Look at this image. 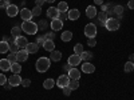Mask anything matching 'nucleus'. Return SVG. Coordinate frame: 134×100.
I'll return each instance as SVG.
<instances>
[{"label": "nucleus", "instance_id": "obj_43", "mask_svg": "<svg viewBox=\"0 0 134 100\" xmlns=\"http://www.w3.org/2000/svg\"><path fill=\"white\" fill-rule=\"evenodd\" d=\"M8 82V79L4 76V73H0V85H4Z\"/></svg>", "mask_w": 134, "mask_h": 100}, {"label": "nucleus", "instance_id": "obj_46", "mask_svg": "<svg viewBox=\"0 0 134 100\" xmlns=\"http://www.w3.org/2000/svg\"><path fill=\"white\" fill-rule=\"evenodd\" d=\"M127 7L130 9H134V0H129V3H127Z\"/></svg>", "mask_w": 134, "mask_h": 100}, {"label": "nucleus", "instance_id": "obj_48", "mask_svg": "<svg viewBox=\"0 0 134 100\" xmlns=\"http://www.w3.org/2000/svg\"><path fill=\"white\" fill-rule=\"evenodd\" d=\"M63 68H64V71H67V72H69V71H70V70L72 68V67H71V65H70L69 63H67V65H64V67H63Z\"/></svg>", "mask_w": 134, "mask_h": 100}, {"label": "nucleus", "instance_id": "obj_12", "mask_svg": "<svg viewBox=\"0 0 134 100\" xmlns=\"http://www.w3.org/2000/svg\"><path fill=\"white\" fill-rule=\"evenodd\" d=\"M69 77L72 80H79V77H81V72L79 70L76 68V67H72V68L69 71Z\"/></svg>", "mask_w": 134, "mask_h": 100}, {"label": "nucleus", "instance_id": "obj_2", "mask_svg": "<svg viewBox=\"0 0 134 100\" xmlns=\"http://www.w3.org/2000/svg\"><path fill=\"white\" fill-rule=\"evenodd\" d=\"M50 65H51V60L48 58H39L36 60V64H35V68L38 72L43 73V72H46L48 68H50Z\"/></svg>", "mask_w": 134, "mask_h": 100}, {"label": "nucleus", "instance_id": "obj_21", "mask_svg": "<svg viewBox=\"0 0 134 100\" xmlns=\"http://www.w3.org/2000/svg\"><path fill=\"white\" fill-rule=\"evenodd\" d=\"M60 59H62V52L60 51H52L51 52V56H50V60L51 61H60Z\"/></svg>", "mask_w": 134, "mask_h": 100}, {"label": "nucleus", "instance_id": "obj_9", "mask_svg": "<svg viewBox=\"0 0 134 100\" xmlns=\"http://www.w3.org/2000/svg\"><path fill=\"white\" fill-rule=\"evenodd\" d=\"M69 83H70L69 75H60L59 79H58V82H57V85L60 87V88H63V87H66V85H69Z\"/></svg>", "mask_w": 134, "mask_h": 100}, {"label": "nucleus", "instance_id": "obj_35", "mask_svg": "<svg viewBox=\"0 0 134 100\" xmlns=\"http://www.w3.org/2000/svg\"><path fill=\"white\" fill-rule=\"evenodd\" d=\"M44 38H46V40H54L55 39V32L54 31L46 32V33H44Z\"/></svg>", "mask_w": 134, "mask_h": 100}, {"label": "nucleus", "instance_id": "obj_4", "mask_svg": "<svg viewBox=\"0 0 134 100\" xmlns=\"http://www.w3.org/2000/svg\"><path fill=\"white\" fill-rule=\"evenodd\" d=\"M85 35L88 38H95L97 35V26L94 23H88L86 27H85Z\"/></svg>", "mask_w": 134, "mask_h": 100}, {"label": "nucleus", "instance_id": "obj_47", "mask_svg": "<svg viewBox=\"0 0 134 100\" xmlns=\"http://www.w3.org/2000/svg\"><path fill=\"white\" fill-rule=\"evenodd\" d=\"M35 3H36V5L42 7V5H43V3H46V2H44V0H35Z\"/></svg>", "mask_w": 134, "mask_h": 100}, {"label": "nucleus", "instance_id": "obj_41", "mask_svg": "<svg viewBox=\"0 0 134 100\" xmlns=\"http://www.w3.org/2000/svg\"><path fill=\"white\" fill-rule=\"evenodd\" d=\"M58 19H60L62 21L67 20V19H69V12H59V17Z\"/></svg>", "mask_w": 134, "mask_h": 100}, {"label": "nucleus", "instance_id": "obj_18", "mask_svg": "<svg viewBox=\"0 0 134 100\" xmlns=\"http://www.w3.org/2000/svg\"><path fill=\"white\" fill-rule=\"evenodd\" d=\"M26 49H27L28 53H36L38 49H39V46H38L36 43H28L27 47H26Z\"/></svg>", "mask_w": 134, "mask_h": 100}, {"label": "nucleus", "instance_id": "obj_36", "mask_svg": "<svg viewBox=\"0 0 134 100\" xmlns=\"http://www.w3.org/2000/svg\"><path fill=\"white\" fill-rule=\"evenodd\" d=\"M11 63H16L18 61V59H16V53H12V52H9L8 53V58H7Z\"/></svg>", "mask_w": 134, "mask_h": 100}, {"label": "nucleus", "instance_id": "obj_8", "mask_svg": "<svg viewBox=\"0 0 134 100\" xmlns=\"http://www.w3.org/2000/svg\"><path fill=\"white\" fill-rule=\"evenodd\" d=\"M28 52H27V49L24 48V49H21V51H18L16 52V59H18V63H21V61H27V59H28Z\"/></svg>", "mask_w": 134, "mask_h": 100}, {"label": "nucleus", "instance_id": "obj_19", "mask_svg": "<svg viewBox=\"0 0 134 100\" xmlns=\"http://www.w3.org/2000/svg\"><path fill=\"white\" fill-rule=\"evenodd\" d=\"M81 16L79 9H70L69 11V20H78Z\"/></svg>", "mask_w": 134, "mask_h": 100}, {"label": "nucleus", "instance_id": "obj_37", "mask_svg": "<svg viewBox=\"0 0 134 100\" xmlns=\"http://www.w3.org/2000/svg\"><path fill=\"white\" fill-rule=\"evenodd\" d=\"M87 44H88V47H95V46H97V40H95V38H88Z\"/></svg>", "mask_w": 134, "mask_h": 100}, {"label": "nucleus", "instance_id": "obj_27", "mask_svg": "<svg viewBox=\"0 0 134 100\" xmlns=\"http://www.w3.org/2000/svg\"><path fill=\"white\" fill-rule=\"evenodd\" d=\"M11 71H12L14 73H20V71H21V65H20V63H12L11 64Z\"/></svg>", "mask_w": 134, "mask_h": 100}, {"label": "nucleus", "instance_id": "obj_49", "mask_svg": "<svg viewBox=\"0 0 134 100\" xmlns=\"http://www.w3.org/2000/svg\"><path fill=\"white\" fill-rule=\"evenodd\" d=\"M94 3L98 4V5H102L103 4V0H94Z\"/></svg>", "mask_w": 134, "mask_h": 100}, {"label": "nucleus", "instance_id": "obj_3", "mask_svg": "<svg viewBox=\"0 0 134 100\" xmlns=\"http://www.w3.org/2000/svg\"><path fill=\"white\" fill-rule=\"evenodd\" d=\"M106 29L109 31H117L119 28V20L118 19H114V17H109L106 20Z\"/></svg>", "mask_w": 134, "mask_h": 100}, {"label": "nucleus", "instance_id": "obj_24", "mask_svg": "<svg viewBox=\"0 0 134 100\" xmlns=\"http://www.w3.org/2000/svg\"><path fill=\"white\" fill-rule=\"evenodd\" d=\"M55 85V80L54 79H46L43 82V87L46 88V90H51V88H54Z\"/></svg>", "mask_w": 134, "mask_h": 100}, {"label": "nucleus", "instance_id": "obj_44", "mask_svg": "<svg viewBox=\"0 0 134 100\" xmlns=\"http://www.w3.org/2000/svg\"><path fill=\"white\" fill-rule=\"evenodd\" d=\"M21 85L23 87H30L31 85V80L30 79H23L21 80Z\"/></svg>", "mask_w": 134, "mask_h": 100}, {"label": "nucleus", "instance_id": "obj_52", "mask_svg": "<svg viewBox=\"0 0 134 100\" xmlns=\"http://www.w3.org/2000/svg\"><path fill=\"white\" fill-rule=\"evenodd\" d=\"M44 2H47V3H54L55 0H44Z\"/></svg>", "mask_w": 134, "mask_h": 100}, {"label": "nucleus", "instance_id": "obj_45", "mask_svg": "<svg viewBox=\"0 0 134 100\" xmlns=\"http://www.w3.org/2000/svg\"><path fill=\"white\" fill-rule=\"evenodd\" d=\"M109 5H110V4H102V5H100V9H102L103 12H106V11L109 9Z\"/></svg>", "mask_w": 134, "mask_h": 100}, {"label": "nucleus", "instance_id": "obj_33", "mask_svg": "<svg viewBox=\"0 0 134 100\" xmlns=\"http://www.w3.org/2000/svg\"><path fill=\"white\" fill-rule=\"evenodd\" d=\"M69 87L71 88V90H78V87H79V83H78V80H72L70 79V83H69Z\"/></svg>", "mask_w": 134, "mask_h": 100}, {"label": "nucleus", "instance_id": "obj_23", "mask_svg": "<svg viewBox=\"0 0 134 100\" xmlns=\"http://www.w3.org/2000/svg\"><path fill=\"white\" fill-rule=\"evenodd\" d=\"M9 52V44L7 41H0V53H8Z\"/></svg>", "mask_w": 134, "mask_h": 100}, {"label": "nucleus", "instance_id": "obj_38", "mask_svg": "<svg viewBox=\"0 0 134 100\" xmlns=\"http://www.w3.org/2000/svg\"><path fill=\"white\" fill-rule=\"evenodd\" d=\"M38 27H39V29H46V28L48 27V23H47L46 20H42L40 23L38 24Z\"/></svg>", "mask_w": 134, "mask_h": 100}, {"label": "nucleus", "instance_id": "obj_51", "mask_svg": "<svg viewBox=\"0 0 134 100\" xmlns=\"http://www.w3.org/2000/svg\"><path fill=\"white\" fill-rule=\"evenodd\" d=\"M129 60H130V61H134V53H131L130 56H129Z\"/></svg>", "mask_w": 134, "mask_h": 100}, {"label": "nucleus", "instance_id": "obj_1", "mask_svg": "<svg viewBox=\"0 0 134 100\" xmlns=\"http://www.w3.org/2000/svg\"><path fill=\"white\" fill-rule=\"evenodd\" d=\"M21 29H23L26 33H28V35H35V33L39 31V27L36 23H34V21L28 20V21H23L21 23Z\"/></svg>", "mask_w": 134, "mask_h": 100}, {"label": "nucleus", "instance_id": "obj_30", "mask_svg": "<svg viewBox=\"0 0 134 100\" xmlns=\"http://www.w3.org/2000/svg\"><path fill=\"white\" fill-rule=\"evenodd\" d=\"M91 58H93V53L86 52V51H83V52H82V55H81L82 61H83V60H85V61H88V59H91Z\"/></svg>", "mask_w": 134, "mask_h": 100}, {"label": "nucleus", "instance_id": "obj_11", "mask_svg": "<svg viewBox=\"0 0 134 100\" xmlns=\"http://www.w3.org/2000/svg\"><path fill=\"white\" fill-rule=\"evenodd\" d=\"M47 17H50V19H58L59 17V11H58V8L57 7H50L48 9H47Z\"/></svg>", "mask_w": 134, "mask_h": 100}, {"label": "nucleus", "instance_id": "obj_20", "mask_svg": "<svg viewBox=\"0 0 134 100\" xmlns=\"http://www.w3.org/2000/svg\"><path fill=\"white\" fill-rule=\"evenodd\" d=\"M43 48L46 49V51H48V52H52L55 49L54 40H46V41H44V44H43Z\"/></svg>", "mask_w": 134, "mask_h": 100}, {"label": "nucleus", "instance_id": "obj_7", "mask_svg": "<svg viewBox=\"0 0 134 100\" xmlns=\"http://www.w3.org/2000/svg\"><path fill=\"white\" fill-rule=\"evenodd\" d=\"M51 29L54 31V32H58V31H60L62 28H63V21L60 20V19H54L52 21H51Z\"/></svg>", "mask_w": 134, "mask_h": 100}, {"label": "nucleus", "instance_id": "obj_10", "mask_svg": "<svg viewBox=\"0 0 134 100\" xmlns=\"http://www.w3.org/2000/svg\"><path fill=\"white\" fill-rule=\"evenodd\" d=\"M5 9H7V15H8L9 17H15V16L19 14V8H18V5H15V4H9Z\"/></svg>", "mask_w": 134, "mask_h": 100}, {"label": "nucleus", "instance_id": "obj_17", "mask_svg": "<svg viewBox=\"0 0 134 100\" xmlns=\"http://www.w3.org/2000/svg\"><path fill=\"white\" fill-rule=\"evenodd\" d=\"M11 64L12 63H11L8 59H2L0 60V70H2L3 72L4 71H9L11 70Z\"/></svg>", "mask_w": 134, "mask_h": 100}, {"label": "nucleus", "instance_id": "obj_34", "mask_svg": "<svg viewBox=\"0 0 134 100\" xmlns=\"http://www.w3.org/2000/svg\"><path fill=\"white\" fill-rule=\"evenodd\" d=\"M113 12H114L115 15L121 16V15H122V12H124V7H122V5H115V7H114V9H113Z\"/></svg>", "mask_w": 134, "mask_h": 100}, {"label": "nucleus", "instance_id": "obj_28", "mask_svg": "<svg viewBox=\"0 0 134 100\" xmlns=\"http://www.w3.org/2000/svg\"><path fill=\"white\" fill-rule=\"evenodd\" d=\"M58 11L59 12H67V8H69V5H67V3L66 2H60L59 4H58Z\"/></svg>", "mask_w": 134, "mask_h": 100}, {"label": "nucleus", "instance_id": "obj_16", "mask_svg": "<svg viewBox=\"0 0 134 100\" xmlns=\"http://www.w3.org/2000/svg\"><path fill=\"white\" fill-rule=\"evenodd\" d=\"M94 71H95V67H94L91 63L86 61V63H83V64H82V72H86V73H93Z\"/></svg>", "mask_w": 134, "mask_h": 100}, {"label": "nucleus", "instance_id": "obj_14", "mask_svg": "<svg viewBox=\"0 0 134 100\" xmlns=\"http://www.w3.org/2000/svg\"><path fill=\"white\" fill-rule=\"evenodd\" d=\"M98 15V12H97V8L94 7V5H88L87 8H86V16L88 17V19H93V17H95Z\"/></svg>", "mask_w": 134, "mask_h": 100}, {"label": "nucleus", "instance_id": "obj_32", "mask_svg": "<svg viewBox=\"0 0 134 100\" xmlns=\"http://www.w3.org/2000/svg\"><path fill=\"white\" fill-rule=\"evenodd\" d=\"M134 70V63L133 61H126L125 64V72H133Z\"/></svg>", "mask_w": 134, "mask_h": 100}, {"label": "nucleus", "instance_id": "obj_25", "mask_svg": "<svg viewBox=\"0 0 134 100\" xmlns=\"http://www.w3.org/2000/svg\"><path fill=\"white\" fill-rule=\"evenodd\" d=\"M60 39H62L63 41H70V40L72 39V32H71V31H64V32L62 33Z\"/></svg>", "mask_w": 134, "mask_h": 100}, {"label": "nucleus", "instance_id": "obj_29", "mask_svg": "<svg viewBox=\"0 0 134 100\" xmlns=\"http://www.w3.org/2000/svg\"><path fill=\"white\" fill-rule=\"evenodd\" d=\"M82 52H83V46H82L81 43H78L76 46L74 47V53H75V55H79V56H81Z\"/></svg>", "mask_w": 134, "mask_h": 100}, {"label": "nucleus", "instance_id": "obj_6", "mask_svg": "<svg viewBox=\"0 0 134 100\" xmlns=\"http://www.w3.org/2000/svg\"><path fill=\"white\" fill-rule=\"evenodd\" d=\"M21 77L19 76V73H14L12 76H9L8 77V83L12 85V87H16V85H19V84H21Z\"/></svg>", "mask_w": 134, "mask_h": 100}, {"label": "nucleus", "instance_id": "obj_31", "mask_svg": "<svg viewBox=\"0 0 134 100\" xmlns=\"http://www.w3.org/2000/svg\"><path fill=\"white\" fill-rule=\"evenodd\" d=\"M32 16H40L42 15V7L39 5H35V8H32Z\"/></svg>", "mask_w": 134, "mask_h": 100}, {"label": "nucleus", "instance_id": "obj_22", "mask_svg": "<svg viewBox=\"0 0 134 100\" xmlns=\"http://www.w3.org/2000/svg\"><path fill=\"white\" fill-rule=\"evenodd\" d=\"M97 16H98V20L100 21V26H103V27H105V26H106V20L109 19L107 14H106V12H103V11H102V12H99V14H98Z\"/></svg>", "mask_w": 134, "mask_h": 100}, {"label": "nucleus", "instance_id": "obj_5", "mask_svg": "<svg viewBox=\"0 0 134 100\" xmlns=\"http://www.w3.org/2000/svg\"><path fill=\"white\" fill-rule=\"evenodd\" d=\"M81 61H82V59H81V56L79 55H71V56H69V60H67V63H69L71 67H78L81 64Z\"/></svg>", "mask_w": 134, "mask_h": 100}, {"label": "nucleus", "instance_id": "obj_42", "mask_svg": "<svg viewBox=\"0 0 134 100\" xmlns=\"http://www.w3.org/2000/svg\"><path fill=\"white\" fill-rule=\"evenodd\" d=\"M9 4V0H0V8H7Z\"/></svg>", "mask_w": 134, "mask_h": 100}, {"label": "nucleus", "instance_id": "obj_39", "mask_svg": "<svg viewBox=\"0 0 134 100\" xmlns=\"http://www.w3.org/2000/svg\"><path fill=\"white\" fill-rule=\"evenodd\" d=\"M44 41H46V38H44V35H43V36H39V38L36 39V44H38L39 47H40V46L43 47V44H44Z\"/></svg>", "mask_w": 134, "mask_h": 100}, {"label": "nucleus", "instance_id": "obj_26", "mask_svg": "<svg viewBox=\"0 0 134 100\" xmlns=\"http://www.w3.org/2000/svg\"><path fill=\"white\" fill-rule=\"evenodd\" d=\"M21 32H23L21 27H14L12 29H11V35H12L14 38H19V36H21Z\"/></svg>", "mask_w": 134, "mask_h": 100}, {"label": "nucleus", "instance_id": "obj_50", "mask_svg": "<svg viewBox=\"0 0 134 100\" xmlns=\"http://www.w3.org/2000/svg\"><path fill=\"white\" fill-rule=\"evenodd\" d=\"M11 87H12V85H11V84H9L8 82H7V83L4 84V88H5V90H9V88H11Z\"/></svg>", "mask_w": 134, "mask_h": 100}, {"label": "nucleus", "instance_id": "obj_15", "mask_svg": "<svg viewBox=\"0 0 134 100\" xmlns=\"http://www.w3.org/2000/svg\"><path fill=\"white\" fill-rule=\"evenodd\" d=\"M15 43H16V46H18L19 48H21V49H24V48L27 47V44H28V41H27V39H26L24 36H19V38H16Z\"/></svg>", "mask_w": 134, "mask_h": 100}, {"label": "nucleus", "instance_id": "obj_13", "mask_svg": "<svg viewBox=\"0 0 134 100\" xmlns=\"http://www.w3.org/2000/svg\"><path fill=\"white\" fill-rule=\"evenodd\" d=\"M20 16H21V19H23V21H28V20L32 19V12L28 8H23L20 11Z\"/></svg>", "mask_w": 134, "mask_h": 100}, {"label": "nucleus", "instance_id": "obj_40", "mask_svg": "<svg viewBox=\"0 0 134 100\" xmlns=\"http://www.w3.org/2000/svg\"><path fill=\"white\" fill-rule=\"evenodd\" d=\"M62 90H63V93H64L66 96H69V95H71V91H72V90H71V88H70L69 85H66V87H63Z\"/></svg>", "mask_w": 134, "mask_h": 100}]
</instances>
